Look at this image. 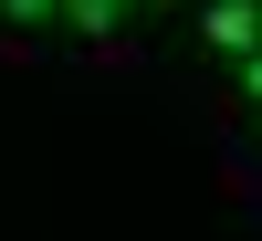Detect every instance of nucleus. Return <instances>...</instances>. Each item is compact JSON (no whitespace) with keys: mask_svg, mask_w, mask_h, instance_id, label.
Masks as SVG:
<instances>
[{"mask_svg":"<svg viewBox=\"0 0 262 241\" xmlns=\"http://www.w3.org/2000/svg\"><path fill=\"white\" fill-rule=\"evenodd\" d=\"M0 21L11 32H42V21H63V0H0Z\"/></svg>","mask_w":262,"mask_h":241,"instance_id":"7ed1b4c3","label":"nucleus"},{"mask_svg":"<svg viewBox=\"0 0 262 241\" xmlns=\"http://www.w3.org/2000/svg\"><path fill=\"white\" fill-rule=\"evenodd\" d=\"M231 74H242V95L262 105V42H252V53H242V63H231Z\"/></svg>","mask_w":262,"mask_h":241,"instance_id":"20e7f679","label":"nucleus"},{"mask_svg":"<svg viewBox=\"0 0 262 241\" xmlns=\"http://www.w3.org/2000/svg\"><path fill=\"white\" fill-rule=\"evenodd\" d=\"M137 11V0H63V21H74L84 42H116V21Z\"/></svg>","mask_w":262,"mask_h":241,"instance_id":"f03ea898","label":"nucleus"},{"mask_svg":"<svg viewBox=\"0 0 262 241\" xmlns=\"http://www.w3.org/2000/svg\"><path fill=\"white\" fill-rule=\"evenodd\" d=\"M200 42L221 63H242L252 42H262V0H200Z\"/></svg>","mask_w":262,"mask_h":241,"instance_id":"f257e3e1","label":"nucleus"},{"mask_svg":"<svg viewBox=\"0 0 262 241\" xmlns=\"http://www.w3.org/2000/svg\"><path fill=\"white\" fill-rule=\"evenodd\" d=\"M147 11H179V0H147Z\"/></svg>","mask_w":262,"mask_h":241,"instance_id":"39448f33","label":"nucleus"}]
</instances>
